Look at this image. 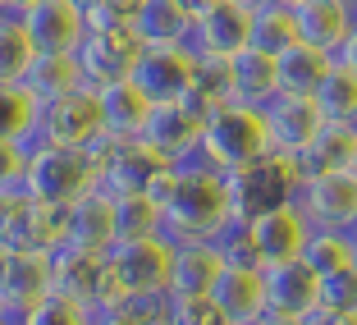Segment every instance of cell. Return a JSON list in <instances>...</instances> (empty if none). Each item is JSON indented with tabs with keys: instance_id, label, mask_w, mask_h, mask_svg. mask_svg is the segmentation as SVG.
I'll return each mask as SVG.
<instances>
[{
	"instance_id": "74e56055",
	"label": "cell",
	"mask_w": 357,
	"mask_h": 325,
	"mask_svg": "<svg viewBox=\"0 0 357 325\" xmlns=\"http://www.w3.org/2000/svg\"><path fill=\"white\" fill-rule=\"evenodd\" d=\"M321 307L326 312H357V262L321 275Z\"/></svg>"
},
{
	"instance_id": "3957f363",
	"label": "cell",
	"mask_w": 357,
	"mask_h": 325,
	"mask_svg": "<svg viewBox=\"0 0 357 325\" xmlns=\"http://www.w3.org/2000/svg\"><path fill=\"white\" fill-rule=\"evenodd\" d=\"M225 188H229L234 220H252V216H261V211L284 206V202L298 197V188H303V169H298V156L271 151V156L252 160V165L229 169V174H225Z\"/></svg>"
},
{
	"instance_id": "836d02e7",
	"label": "cell",
	"mask_w": 357,
	"mask_h": 325,
	"mask_svg": "<svg viewBox=\"0 0 357 325\" xmlns=\"http://www.w3.org/2000/svg\"><path fill=\"white\" fill-rule=\"evenodd\" d=\"M353 248H357L353 229H312V239H307V248H303V262L312 266L316 275H330V271L353 266Z\"/></svg>"
},
{
	"instance_id": "8992f818",
	"label": "cell",
	"mask_w": 357,
	"mask_h": 325,
	"mask_svg": "<svg viewBox=\"0 0 357 325\" xmlns=\"http://www.w3.org/2000/svg\"><path fill=\"white\" fill-rule=\"evenodd\" d=\"M87 156H92L96 165V188L110 192V197H124V192H151L156 188L160 169H165V160L156 156L151 147H142V142H115V137H96L92 147H87Z\"/></svg>"
},
{
	"instance_id": "f1b7e54d",
	"label": "cell",
	"mask_w": 357,
	"mask_h": 325,
	"mask_svg": "<svg viewBox=\"0 0 357 325\" xmlns=\"http://www.w3.org/2000/svg\"><path fill=\"white\" fill-rule=\"evenodd\" d=\"M357 160V124H326L316 142L298 156V169L307 174H330V169H353Z\"/></svg>"
},
{
	"instance_id": "603a6c76",
	"label": "cell",
	"mask_w": 357,
	"mask_h": 325,
	"mask_svg": "<svg viewBox=\"0 0 357 325\" xmlns=\"http://www.w3.org/2000/svg\"><path fill=\"white\" fill-rule=\"evenodd\" d=\"M64 243V206L51 202H28V206L14 216L10 234L0 239L5 252H37V257H51Z\"/></svg>"
},
{
	"instance_id": "5b68a950",
	"label": "cell",
	"mask_w": 357,
	"mask_h": 325,
	"mask_svg": "<svg viewBox=\"0 0 357 325\" xmlns=\"http://www.w3.org/2000/svg\"><path fill=\"white\" fill-rule=\"evenodd\" d=\"M28 188H32V202H51V206H69L83 192H92L96 165L87 156V147H55V142H46L42 151H32Z\"/></svg>"
},
{
	"instance_id": "f546056e",
	"label": "cell",
	"mask_w": 357,
	"mask_h": 325,
	"mask_svg": "<svg viewBox=\"0 0 357 325\" xmlns=\"http://www.w3.org/2000/svg\"><path fill=\"white\" fill-rule=\"evenodd\" d=\"M165 220L151 192H124L115 197V243H133V239H160Z\"/></svg>"
},
{
	"instance_id": "6f0895ef",
	"label": "cell",
	"mask_w": 357,
	"mask_h": 325,
	"mask_svg": "<svg viewBox=\"0 0 357 325\" xmlns=\"http://www.w3.org/2000/svg\"><path fill=\"white\" fill-rule=\"evenodd\" d=\"M353 234H357V220H353Z\"/></svg>"
},
{
	"instance_id": "ffe728a7",
	"label": "cell",
	"mask_w": 357,
	"mask_h": 325,
	"mask_svg": "<svg viewBox=\"0 0 357 325\" xmlns=\"http://www.w3.org/2000/svg\"><path fill=\"white\" fill-rule=\"evenodd\" d=\"M225 271V257L211 239H183L169 252V298H202L211 294L215 275Z\"/></svg>"
},
{
	"instance_id": "f35d334b",
	"label": "cell",
	"mask_w": 357,
	"mask_h": 325,
	"mask_svg": "<svg viewBox=\"0 0 357 325\" xmlns=\"http://www.w3.org/2000/svg\"><path fill=\"white\" fill-rule=\"evenodd\" d=\"M169 316H174V325H234L220 307L211 303V294H202V298H169Z\"/></svg>"
},
{
	"instance_id": "d4e9b609",
	"label": "cell",
	"mask_w": 357,
	"mask_h": 325,
	"mask_svg": "<svg viewBox=\"0 0 357 325\" xmlns=\"http://www.w3.org/2000/svg\"><path fill=\"white\" fill-rule=\"evenodd\" d=\"M51 294V257L37 252H5L0 257V298L5 303L32 307Z\"/></svg>"
},
{
	"instance_id": "c3c4849f",
	"label": "cell",
	"mask_w": 357,
	"mask_h": 325,
	"mask_svg": "<svg viewBox=\"0 0 357 325\" xmlns=\"http://www.w3.org/2000/svg\"><path fill=\"white\" fill-rule=\"evenodd\" d=\"M234 5H243V10H257V5H266V0H234Z\"/></svg>"
},
{
	"instance_id": "d6986e66",
	"label": "cell",
	"mask_w": 357,
	"mask_h": 325,
	"mask_svg": "<svg viewBox=\"0 0 357 325\" xmlns=\"http://www.w3.org/2000/svg\"><path fill=\"white\" fill-rule=\"evenodd\" d=\"M64 243L87 248V252H110L115 248V197L92 188L78 202H69V206H64Z\"/></svg>"
},
{
	"instance_id": "7c38bea8",
	"label": "cell",
	"mask_w": 357,
	"mask_h": 325,
	"mask_svg": "<svg viewBox=\"0 0 357 325\" xmlns=\"http://www.w3.org/2000/svg\"><path fill=\"white\" fill-rule=\"evenodd\" d=\"M137 37L128 28H110V32H92L78 42L74 60H78V74H83L87 87H105V83H119V78L133 74V60H137Z\"/></svg>"
},
{
	"instance_id": "9c48e42d",
	"label": "cell",
	"mask_w": 357,
	"mask_h": 325,
	"mask_svg": "<svg viewBox=\"0 0 357 325\" xmlns=\"http://www.w3.org/2000/svg\"><path fill=\"white\" fill-rule=\"evenodd\" d=\"M298 211L312 229H353L357 220V174L353 169H330V174H307L298 188Z\"/></svg>"
},
{
	"instance_id": "9a60e30c",
	"label": "cell",
	"mask_w": 357,
	"mask_h": 325,
	"mask_svg": "<svg viewBox=\"0 0 357 325\" xmlns=\"http://www.w3.org/2000/svg\"><path fill=\"white\" fill-rule=\"evenodd\" d=\"M248 46H252V10H243L234 0H215L192 23V42H188L192 55H220V60H229V55L248 51Z\"/></svg>"
},
{
	"instance_id": "60d3db41",
	"label": "cell",
	"mask_w": 357,
	"mask_h": 325,
	"mask_svg": "<svg viewBox=\"0 0 357 325\" xmlns=\"http://www.w3.org/2000/svg\"><path fill=\"white\" fill-rule=\"evenodd\" d=\"M23 169H28V156L19 151V142H0V188H5L10 179H19Z\"/></svg>"
},
{
	"instance_id": "f907efd6",
	"label": "cell",
	"mask_w": 357,
	"mask_h": 325,
	"mask_svg": "<svg viewBox=\"0 0 357 325\" xmlns=\"http://www.w3.org/2000/svg\"><path fill=\"white\" fill-rule=\"evenodd\" d=\"M5 10H10V0H0V14H5Z\"/></svg>"
},
{
	"instance_id": "83f0119b",
	"label": "cell",
	"mask_w": 357,
	"mask_h": 325,
	"mask_svg": "<svg viewBox=\"0 0 357 325\" xmlns=\"http://www.w3.org/2000/svg\"><path fill=\"white\" fill-rule=\"evenodd\" d=\"M330 64H335V55L316 51V46H307V42H294L289 51L275 55V78H280V92H289V96H312L316 87H321V78L330 74Z\"/></svg>"
},
{
	"instance_id": "484cf974",
	"label": "cell",
	"mask_w": 357,
	"mask_h": 325,
	"mask_svg": "<svg viewBox=\"0 0 357 325\" xmlns=\"http://www.w3.org/2000/svg\"><path fill=\"white\" fill-rule=\"evenodd\" d=\"M19 87L32 105H46V101H60V96L78 92V87H87V83H83V74H78L74 55H32V64L23 69Z\"/></svg>"
},
{
	"instance_id": "db71d44e",
	"label": "cell",
	"mask_w": 357,
	"mask_h": 325,
	"mask_svg": "<svg viewBox=\"0 0 357 325\" xmlns=\"http://www.w3.org/2000/svg\"><path fill=\"white\" fill-rule=\"evenodd\" d=\"M348 5H353V10H357V0H348Z\"/></svg>"
},
{
	"instance_id": "30bf717a",
	"label": "cell",
	"mask_w": 357,
	"mask_h": 325,
	"mask_svg": "<svg viewBox=\"0 0 357 325\" xmlns=\"http://www.w3.org/2000/svg\"><path fill=\"white\" fill-rule=\"evenodd\" d=\"M37 128L55 147H92L96 137H105L101 110H96V87H78L60 101L37 105Z\"/></svg>"
},
{
	"instance_id": "ab89813d",
	"label": "cell",
	"mask_w": 357,
	"mask_h": 325,
	"mask_svg": "<svg viewBox=\"0 0 357 325\" xmlns=\"http://www.w3.org/2000/svg\"><path fill=\"white\" fill-rule=\"evenodd\" d=\"M87 312H92V325H147V303H128V298H110Z\"/></svg>"
},
{
	"instance_id": "11a10c76",
	"label": "cell",
	"mask_w": 357,
	"mask_h": 325,
	"mask_svg": "<svg viewBox=\"0 0 357 325\" xmlns=\"http://www.w3.org/2000/svg\"><path fill=\"white\" fill-rule=\"evenodd\" d=\"M353 174H357V160H353Z\"/></svg>"
},
{
	"instance_id": "4dcf8cb0",
	"label": "cell",
	"mask_w": 357,
	"mask_h": 325,
	"mask_svg": "<svg viewBox=\"0 0 357 325\" xmlns=\"http://www.w3.org/2000/svg\"><path fill=\"white\" fill-rule=\"evenodd\" d=\"M312 101L326 124H357V74H348L344 64H330V74L321 78Z\"/></svg>"
},
{
	"instance_id": "52a82bcc",
	"label": "cell",
	"mask_w": 357,
	"mask_h": 325,
	"mask_svg": "<svg viewBox=\"0 0 357 325\" xmlns=\"http://www.w3.org/2000/svg\"><path fill=\"white\" fill-rule=\"evenodd\" d=\"M128 78H133V87L147 96L151 105H178L192 92L197 55H192L188 46H142Z\"/></svg>"
},
{
	"instance_id": "680465c9",
	"label": "cell",
	"mask_w": 357,
	"mask_h": 325,
	"mask_svg": "<svg viewBox=\"0 0 357 325\" xmlns=\"http://www.w3.org/2000/svg\"><path fill=\"white\" fill-rule=\"evenodd\" d=\"M0 257H5V248H0Z\"/></svg>"
},
{
	"instance_id": "ac0fdd59",
	"label": "cell",
	"mask_w": 357,
	"mask_h": 325,
	"mask_svg": "<svg viewBox=\"0 0 357 325\" xmlns=\"http://www.w3.org/2000/svg\"><path fill=\"white\" fill-rule=\"evenodd\" d=\"M137 142L151 147L165 165H174V160H183L188 151H197L202 119L192 115L188 105H151V115H147V124H142V133H137Z\"/></svg>"
},
{
	"instance_id": "e575fe53",
	"label": "cell",
	"mask_w": 357,
	"mask_h": 325,
	"mask_svg": "<svg viewBox=\"0 0 357 325\" xmlns=\"http://www.w3.org/2000/svg\"><path fill=\"white\" fill-rule=\"evenodd\" d=\"M28 325H92V312L74 298H60V294H46L42 303H32Z\"/></svg>"
},
{
	"instance_id": "7402d4cb",
	"label": "cell",
	"mask_w": 357,
	"mask_h": 325,
	"mask_svg": "<svg viewBox=\"0 0 357 325\" xmlns=\"http://www.w3.org/2000/svg\"><path fill=\"white\" fill-rule=\"evenodd\" d=\"M96 110H101V133L105 137L133 142L151 115V101L133 87V78H119V83L96 87Z\"/></svg>"
},
{
	"instance_id": "e0dca14e",
	"label": "cell",
	"mask_w": 357,
	"mask_h": 325,
	"mask_svg": "<svg viewBox=\"0 0 357 325\" xmlns=\"http://www.w3.org/2000/svg\"><path fill=\"white\" fill-rule=\"evenodd\" d=\"M211 303L220 307L234 325L266 321V275L261 266H225L211 284Z\"/></svg>"
},
{
	"instance_id": "d6a6232c",
	"label": "cell",
	"mask_w": 357,
	"mask_h": 325,
	"mask_svg": "<svg viewBox=\"0 0 357 325\" xmlns=\"http://www.w3.org/2000/svg\"><path fill=\"white\" fill-rule=\"evenodd\" d=\"M32 42L28 32H23V10H5L0 14V87H19L23 69L32 64Z\"/></svg>"
},
{
	"instance_id": "681fc988",
	"label": "cell",
	"mask_w": 357,
	"mask_h": 325,
	"mask_svg": "<svg viewBox=\"0 0 357 325\" xmlns=\"http://www.w3.org/2000/svg\"><path fill=\"white\" fill-rule=\"evenodd\" d=\"M14 10H28V5H37V0H10Z\"/></svg>"
},
{
	"instance_id": "2e32d148",
	"label": "cell",
	"mask_w": 357,
	"mask_h": 325,
	"mask_svg": "<svg viewBox=\"0 0 357 325\" xmlns=\"http://www.w3.org/2000/svg\"><path fill=\"white\" fill-rule=\"evenodd\" d=\"M266 128H271L275 151H284V156H303V151L316 142V133L326 128V119H321V110H316L312 96L280 92L271 105H266Z\"/></svg>"
},
{
	"instance_id": "5bb4252c",
	"label": "cell",
	"mask_w": 357,
	"mask_h": 325,
	"mask_svg": "<svg viewBox=\"0 0 357 325\" xmlns=\"http://www.w3.org/2000/svg\"><path fill=\"white\" fill-rule=\"evenodd\" d=\"M243 225L252 234V248H257V257H261V266L303 257L307 239H312V220L298 211V202L271 206V211H261V216H252V220H243Z\"/></svg>"
},
{
	"instance_id": "8d00e7d4",
	"label": "cell",
	"mask_w": 357,
	"mask_h": 325,
	"mask_svg": "<svg viewBox=\"0 0 357 325\" xmlns=\"http://www.w3.org/2000/svg\"><path fill=\"white\" fill-rule=\"evenodd\" d=\"M37 119V105L23 96V87H0V142H14Z\"/></svg>"
},
{
	"instance_id": "6da1fadb",
	"label": "cell",
	"mask_w": 357,
	"mask_h": 325,
	"mask_svg": "<svg viewBox=\"0 0 357 325\" xmlns=\"http://www.w3.org/2000/svg\"><path fill=\"white\" fill-rule=\"evenodd\" d=\"M160 206V220H165V243H183V239H215L225 225L234 220L229 211V188H225V174L211 165V156L188 151L183 160L160 169L156 188H151Z\"/></svg>"
},
{
	"instance_id": "7bdbcfd3",
	"label": "cell",
	"mask_w": 357,
	"mask_h": 325,
	"mask_svg": "<svg viewBox=\"0 0 357 325\" xmlns=\"http://www.w3.org/2000/svg\"><path fill=\"white\" fill-rule=\"evenodd\" d=\"M335 64H344L348 74H357V23H353V32H348V42L339 46V55H335Z\"/></svg>"
},
{
	"instance_id": "d590c367",
	"label": "cell",
	"mask_w": 357,
	"mask_h": 325,
	"mask_svg": "<svg viewBox=\"0 0 357 325\" xmlns=\"http://www.w3.org/2000/svg\"><path fill=\"white\" fill-rule=\"evenodd\" d=\"M83 10V23L92 32H110V28H128L133 23L137 0H74Z\"/></svg>"
},
{
	"instance_id": "7dc6e473",
	"label": "cell",
	"mask_w": 357,
	"mask_h": 325,
	"mask_svg": "<svg viewBox=\"0 0 357 325\" xmlns=\"http://www.w3.org/2000/svg\"><path fill=\"white\" fill-rule=\"evenodd\" d=\"M261 325H307V321H294V316H266Z\"/></svg>"
},
{
	"instance_id": "277c9868",
	"label": "cell",
	"mask_w": 357,
	"mask_h": 325,
	"mask_svg": "<svg viewBox=\"0 0 357 325\" xmlns=\"http://www.w3.org/2000/svg\"><path fill=\"white\" fill-rule=\"evenodd\" d=\"M169 252H174V243H165V239L115 243V248L105 252L115 298H128V303H151V298H165L169 294Z\"/></svg>"
},
{
	"instance_id": "8fae6325",
	"label": "cell",
	"mask_w": 357,
	"mask_h": 325,
	"mask_svg": "<svg viewBox=\"0 0 357 325\" xmlns=\"http://www.w3.org/2000/svg\"><path fill=\"white\" fill-rule=\"evenodd\" d=\"M266 275V316H294V321H307V316L321 307V275L294 257V262H271L261 266Z\"/></svg>"
},
{
	"instance_id": "b9f144b4",
	"label": "cell",
	"mask_w": 357,
	"mask_h": 325,
	"mask_svg": "<svg viewBox=\"0 0 357 325\" xmlns=\"http://www.w3.org/2000/svg\"><path fill=\"white\" fill-rule=\"evenodd\" d=\"M307 325H357V312H326V307H316L307 316Z\"/></svg>"
},
{
	"instance_id": "44dd1931",
	"label": "cell",
	"mask_w": 357,
	"mask_h": 325,
	"mask_svg": "<svg viewBox=\"0 0 357 325\" xmlns=\"http://www.w3.org/2000/svg\"><path fill=\"white\" fill-rule=\"evenodd\" d=\"M294 23H298V42L326 55H339V46L348 42V32L357 23V10L348 0H303V5H294Z\"/></svg>"
},
{
	"instance_id": "7a4b0ae2",
	"label": "cell",
	"mask_w": 357,
	"mask_h": 325,
	"mask_svg": "<svg viewBox=\"0 0 357 325\" xmlns=\"http://www.w3.org/2000/svg\"><path fill=\"white\" fill-rule=\"evenodd\" d=\"M202 151L211 156V165L220 169V174L271 156L275 142H271V128H266V110L243 105V101H229L220 110H211L202 119Z\"/></svg>"
},
{
	"instance_id": "9f6ffc18",
	"label": "cell",
	"mask_w": 357,
	"mask_h": 325,
	"mask_svg": "<svg viewBox=\"0 0 357 325\" xmlns=\"http://www.w3.org/2000/svg\"><path fill=\"white\" fill-rule=\"evenodd\" d=\"M353 262H357V248H353Z\"/></svg>"
},
{
	"instance_id": "bcb514c9",
	"label": "cell",
	"mask_w": 357,
	"mask_h": 325,
	"mask_svg": "<svg viewBox=\"0 0 357 325\" xmlns=\"http://www.w3.org/2000/svg\"><path fill=\"white\" fill-rule=\"evenodd\" d=\"M178 5H183V10H188L192 19H197V14H202V10H211V5H215V0H178Z\"/></svg>"
},
{
	"instance_id": "1f68e13d",
	"label": "cell",
	"mask_w": 357,
	"mask_h": 325,
	"mask_svg": "<svg viewBox=\"0 0 357 325\" xmlns=\"http://www.w3.org/2000/svg\"><path fill=\"white\" fill-rule=\"evenodd\" d=\"M298 42V23H294V5L284 0H266L252 10V46L266 55H280Z\"/></svg>"
},
{
	"instance_id": "816d5d0a",
	"label": "cell",
	"mask_w": 357,
	"mask_h": 325,
	"mask_svg": "<svg viewBox=\"0 0 357 325\" xmlns=\"http://www.w3.org/2000/svg\"><path fill=\"white\" fill-rule=\"evenodd\" d=\"M284 5H303V0H284Z\"/></svg>"
},
{
	"instance_id": "4fadbf2b",
	"label": "cell",
	"mask_w": 357,
	"mask_h": 325,
	"mask_svg": "<svg viewBox=\"0 0 357 325\" xmlns=\"http://www.w3.org/2000/svg\"><path fill=\"white\" fill-rule=\"evenodd\" d=\"M23 32L37 55H74L87 37V23L74 0H37L23 10Z\"/></svg>"
},
{
	"instance_id": "4316f807",
	"label": "cell",
	"mask_w": 357,
	"mask_h": 325,
	"mask_svg": "<svg viewBox=\"0 0 357 325\" xmlns=\"http://www.w3.org/2000/svg\"><path fill=\"white\" fill-rule=\"evenodd\" d=\"M229 87H234V101L266 110V105L280 96V78H275V55L257 51V46H248V51L229 55Z\"/></svg>"
},
{
	"instance_id": "f5cc1de1",
	"label": "cell",
	"mask_w": 357,
	"mask_h": 325,
	"mask_svg": "<svg viewBox=\"0 0 357 325\" xmlns=\"http://www.w3.org/2000/svg\"><path fill=\"white\" fill-rule=\"evenodd\" d=\"M0 312H5V298H0Z\"/></svg>"
},
{
	"instance_id": "ba28073f",
	"label": "cell",
	"mask_w": 357,
	"mask_h": 325,
	"mask_svg": "<svg viewBox=\"0 0 357 325\" xmlns=\"http://www.w3.org/2000/svg\"><path fill=\"white\" fill-rule=\"evenodd\" d=\"M51 294L74 298L83 307H101L115 298V284H110V266H105V252H87L74 243H60L51 252Z\"/></svg>"
},
{
	"instance_id": "f6af8a7d",
	"label": "cell",
	"mask_w": 357,
	"mask_h": 325,
	"mask_svg": "<svg viewBox=\"0 0 357 325\" xmlns=\"http://www.w3.org/2000/svg\"><path fill=\"white\" fill-rule=\"evenodd\" d=\"M28 206V202H10V197H0V239L10 234V225H14V216Z\"/></svg>"
},
{
	"instance_id": "cb8c5ba5",
	"label": "cell",
	"mask_w": 357,
	"mask_h": 325,
	"mask_svg": "<svg viewBox=\"0 0 357 325\" xmlns=\"http://www.w3.org/2000/svg\"><path fill=\"white\" fill-rule=\"evenodd\" d=\"M192 23L197 19L178 0H137L128 32L137 37V46H188Z\"/></svg>"
},
{
	"instance_id": "ee69618b",
	"label": "cell",
	"mask_w": 357,
	"mask_h": 325,
	"mask_svg": "<svg viewBox=\"0 0 357 325\" xmlns=\"http://www.w3.org/2000/svg\"><path fill=\"white\" fill-rule=\"evenodd\" d=\"M147 325H174V316H169V294L147 303Z\"/></svg>"
}]
</instances>
